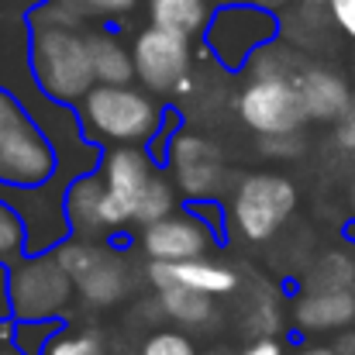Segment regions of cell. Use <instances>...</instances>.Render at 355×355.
Instances as JSON below:
<instances>
[{
	"mask_svg": "<svg viewBox=\"0 0 355 355\" xmlns=\"http://www.w3.org/2000/svg\"><path fill=\"white\" fill-rule=\"evenodd\" d=\"M352 204H355V180H352Z\"/></svg>",
	"mask_w": 355,
	"mask_h": 355,
	"instance_id": "ab89813d",
	"label": "cell"
},
{
	"mask_svg": "<svg viewBox=\"0 0 355 355\" xmlns=\"http://www.w3.org/2000/svg\"><path fill=\"white\" fill-rule=\"evenodd\" d=\"M235 3H259V0H235Z\"/></svg>",
	"mask_w": 355,
	"mask_h": 355,
	"instance_id": "f35d334b",
	"label": "cell"
},
{
	"mask_svg": "<svg viewBox=\"0 0 355 355\" xmlns=\"http://www.w3.org/2000/svg\"><path fill=\"white\" fill-rule=\"evenodd\" d=\"M345 355H355V324H352V335L345 338Z\"/></svg>",
	"mask_w": 355,
	"mask_h": 355,
	"instance_id": "8d00e7d4",
	"label": "cell"
},
{
	"mask_svg": "<svg viewBox=\"0 0 355 355\" xmlns=\"http://www.w3.org/2000/svg\"><path fill=\"white\" fill-rule=\"evenodd\" d=\"M148 283L155 290H166V286H183V290H193V293H204V297H228L238 290V272L225 262H214V259H193V262H176V266H159V262H148Z\"/></svg>",
	"mask_w": 355,
	"mask_h": 355,
	"instance_id": "5bb4252c",
	"label": "cell"
},
{
	"mask_svg": "<svg viewBox=\"0 0 355 355\" xmlns=\"http://www.w3.org/2000/svg\"><path fill=\"white\" fill-rule=\"evenodd\" d=\"M262 155H272V159H293L304 152V141L300 135H283V138H262Z\"/></svg>",
	"mask_w": 355,
	"mask_h": 355,
	"instance_id": "f546056e",
	"label": "cell"
},
{
	"mask_svg": "<svg viewBox=\"0 0 355 355\" xmlns=\"http://www.w3.org/2000/svg\"><path fill=\"white\" fill-rule=\"evenodd\" d=\"M80 131L90 145H145L162 124V107L138 87H94L80 101Z\"/></svg>",
	"mask_w": 355,
	"mask_h": 355,
	"instance_id": "7a4b0ae2",
	"label": "cell"
},
{
	"mask_svg": "<svg viewBox=\"0 0 355 355\" xmlns=\"http://www.w3.org/2000/svg\"><path fill=\"white\" fill-rule=\"evenodd\" d=\"M355 259L349 252H324L307 272V290H352Z\"/></svg>",
	"mask_w": 355,
	"mask_h": 355,
	"instance_id": "44dd1931",
	"label": "cell"
},
{
	"mask_svg": "<svg viewBox=\"0 0 355 355\" xmlns=\"http://www.w3.org/2000/svg\"><path fill=\"white\" fill-rule=\"evenodd\" d=\"M62 321H14L10 328V349L17 355H45L49 342L59 335Z\"/></svg>",
	"mask_w": 355,
	"mask_h": 355,
	"instance_id": "603a6c76",
	"label": "cell"
},
{
	"mask_svg": "<svg viewBox=\"0 0 355 355\" xmlns=\"http://www.w3.org/2000/svg\"><path fill=\"white\" fill-rule=\"evenodd\" d=\"M131 66H135V80L145 87V94H187L193 49H190V42H183L169 31L141 28L131 42Z\"/></svg>",
	"mask_w": 355,
	"mask_h": 355,
	"instance_id": "9c48e42d",
	"label": "cell"
},
{
	"mask_svg": "<svg viewBox=\"0 0 355 355\" xmlns=\"http://www.w3.org/2000/svg\"><path fill=\"white\" fill-rule=\"evenodd\" d=\"M324 7H328V17L335 21V28L355 42V0H328Z\"/></svg>",
	"mask_w": 355,
	"mask_h": 355,
	"instance_id": "4dcf8cb0",
	"label": "cell"
},
{
	"mask_svg": "<svg viewBox=\"0 0 355 355\" xmlns=\"http://www.w3.org/2000/svg\"><path fill=\"white\" fill-rule=\"evenodd\" d=\"M300 335H335L355 324V290H304L293 304Z\"/></svg>",
	"mask_w": 355,
	"mask_h": 355,
	"instance_id": "9a60e30c",
	"label": "cell"
},
{
	"mask_svg": "<svg viewBox=\"0 0 355 355\" xmlns=\"http://www.w3.org/2000/svg\"><path fill=\"white\" fill-rule=\"evenodd\" d=\"M297 355H342V352L331 349V345H307V349H300Z\"/></svg>",
	"mask_w": 355,
	"mask_h": 355,
	"instance_id": "e575fe53",
	"label": "cell"
},
{
	"mask_svg": "<svg viewBox=\"0 0 355 355\" xmlns=\"http://www.w3.org/2000/svg\"><path fill=\"white\" fill-rule=\"evenodd\" d=\"M28 73L31 87L59 107L80 104L94 83L90 38L73 28H28Z\"/></svg>",
	"mask_w": 355,
	"mask_h": 355,
	"instance_id": "6da1fadb",
	"label": "cell"
},
{
	"mask_svg": "<svg viewBox=\"0 0 355 355\" xmlns=\"http://www.w3.org/2000/svg\"><path fill=\"white\" fill-rule=\"evenodd\" d=\"M279 3H300V7H321L328 0H279Z\"/></svg>",
	"mask_w": 355,
	"mask_h": 355,
	"instance_id": "d590c367",
	"label": "cell"
},
{
	"mask_svg": "<svg viewBox=\"0 0 355 355\" xmlns=\"http://www.w3.org/2000/svg\"><path fill=\"white\" fill-rule=\"evenodd\" d=\"M7 269H10V266H0V328H3L7 321H14V318H10V293H7Z\"/></svg>",
	"mask_w": 355,
	"mask_h": 355,
	"instance_id": "836d02e7",
	"label": "cell"
},
{
	"mask_svg": "<svg viewBox=\"0 0 355 355\" xmlns=\"http://www.w3.org/2000/svg\"><path fill=\"white\" fill-rule=\"evenodd\" d=\"M155 304L159 311L183 324V328H207L214 321V300L204 297V293H193V290H183V286H166V290H155Z\"/></svg>",
	"mask_w": 355,
	"mask_h": 355,
	"instance_id": "d6986e66",
	"label": "cell"
},
{
	"mask_svg": "<svg viewBox=\"0 0 355 355\" xmlns=\"http://www.w3.org/2000/svg\"><path fill=\"white\" fill-rule=\"evenodd\" d=\"M24 255V225L7 204H0V266H14Z\"/></svg>",
	"mask_w": 355,
	"mask_h": 355,
	"instance_id": "484cf974",
	"label": "cell"
},
{
	"mask_svg": "<svg viewBox=\"0 0 355 355\" xmlns=\"http://www.w3.org/2000/svg\"><path fill=\"white\" fill-rule=\"evenodd\" d=\"M52 259L73 279V290L87 307L104 311V307H114L128 297L131 272H128V262L114 248H104L90 238L69 235L62 245L52 248Z\"/></svg>",
	"mask_w": 355,
	"mask_h": 355,
	"instance_id": "277c9868",
	"label": "cell"
},
{
	"mask_svg": "<svg viewBox=\"0 0 355 355\" xmlns=\"http://www.w3.org/2000/svg\"><path fill=\"white\" fill-rule=\"evenodd\" d=\"M352 80H355V59H352Z\"/></svg>",
	"mask_w": 355,
	"mask_h": 355,
	"instance_id": "60d3db41",
	"label": "cell"
},
{
	"mask_svg": "<svg viewBox=\"0 0 355 355\" xmlns=\"http://www.w3.org/2000/svg\"><path fill=\"white\" fill-rule=\"evenodd\" d=\"M101 204H104V183L97 173H87L66 187V221L69 235L94 238L101 235Z\"/></svg>",
	"mask_w": 355,
	"mask_h": 355,
	"instance_id": "e0dca14e",
	"label": "cell"
},
{
	"mask_svg": "<svg viewBox=\"0 0 355 355\" xmlns=\"http://www.w3.org/2000/svg\"><path fill=\"white\" fill-rule=\"evenodd\" d=\"M169 214H176V187H173V180H166L162 173H155V176L148 180L141 200H138L135 225L148 228V225H155V221H162V218H169Z\"/></svg>",
	"mask_w": 355,
	"mask_h": 355,
	"instance_id": "7402d4cb",
	"label": "cell"
},
{
	"mask_svg": "<svg viewBox=\"0 0 355 355\" xmlns=\"http://www.w3.org/2000/svg\"><path fill=\"white\" fill-rule=\"evenodd\" d=\"M141 252L148 255V262L159 266H176V262H193V259H207L214 235L187 211H176L148 228H141L138 238Z\"/></svg>",
	"mask_w": 355,
	"mask_h": 355,
	"instance_id": "7c38bea8",
	"label": "cell"
},
{
	"mask_svg": "<svg viewBox=\"0 0 355 355\" xmlns=\"http://www.w3.org/2000/svg\"><path fill=\"white\" fill-rule=\"evenodd\" d=\"M0 355H17V352H14L10 345H0Z\"/></svg>",
	"mask_w": 355,
	"mask_h": 355,
	"instance_id": "74e56055",
	"label": "cell"
},
{
	"mask_svg": "<svg viewBox=\"0 0 355 355\" xmlns=\"http://www.w3.org/2000/svg\"><path fill=\"white\" fill-rule=\"evenodd\" d=\"M335 145L342 152L355 155V97H352V104H349V111L335 121Z\"/></svg>",
	"mask_w": 355,
	"mask_h": 355,
	"instance_id": "1f68e13d",
	"label": "cell"
},
{
	"mask_svg": "<svg viewBox=\"0 0 355 355\" xmlns=\"http://www.w3.org/2000/svg\"><path fill=\"white\" fill-rule=\"evenodd\" d=\"M307 62H304V55L293 49V45H286V42H269L266 49H259L252 59H248V76L252 80H293L300 69H304Z\"/></svg>",
	"mask_w": 355,
	"mask_h": 355,
	"instance_id": "ffe728a7",
	"label": "cell"
},
{
	"mask_svg": "<svg viewBox=\"0 0 355 355\" xmlns=\"http://www.w3.org/2000/svg\"><path fill=\"white\" fill-rule=\"evenodd\" d=\"M300 190L283 173H248L232 197V228L245 241H269L297 211Z\"/></svg>",
	"mask_w": 355,
	"mask_h": 355,
	"instance_id": "8992f818",
	"label": "cell"
},
{
	"mask_svg": "<svg viewBox=\"0 0 355 355\" xmlns=\"http://www.w3.org/2000/svg\"><path fill=\"white\" fill-rule=\"evenodd\" d=\"M141 355H197V345L187 331H173V328H159L145 338Z\"/></svg>",
	"mask_w": 355,
	"mask_h": 355,
	"instance_id": "83f0119b",
	"label": "cell"
},
{
	"mask_svg": "<svg viewBox=\"0 0 355 355\" xmlns=\"http://www.w3.org/2000/svg\"><path fill=\"white\" fill-rule=\"evenodd\" d=\"M283 314L286 311H283L276 293H259L255 307L248 311V331L255 338H276L279 328H283Z\"/></svg>",
	"mask_w": 355,
	"mask_h": 355,
	"instance_id": "d4e9b609",
	"label": "cell"
},
{
	"mask_svg": "<svg viewBox=\"0 0 355 355\" xmlns=\"http://www.w3.org/2000/svg\"><path fill=\"white\" fill-rule=\"evenodd\" d=\"M293 94L300 101V111L307 121H321V124H335L349 111L352 104V87L342 73L328 69V66H304L293 80Z\"/></svg>",
	"mask_w": 355,
	"mask_h": 355,
	"instance_id": "4fadbf2b",
	"label": "cell"
},
{
	"mask_svg": "<svg viewBox=\"0 0 355 355\" xmlns=\"http://www.w3.org/2000/svg\"><path fill=\"white\" fill-rule=\"evenodd\" d=\"M97 176L104 183V204H101V235L121 232L135 221L138 200L155 176L152 155L141 145H118L101 155Z\"/></svg>",
	"mask_w": 355,
	"mask_h": 355,
	"instance_id": "ba28073f",
	"label": "cell"
},
{
	"mask_svg": "<svg viewBox=\"0 0 355 355\" xmlns=\"http://www.w3.org/2000/svg\"><path fill=\"white\" fill-rule=\"evenodd\" d=\"M241 355H286V349H283L279 338H252L241 349Z\"/></svg>",
	"mask_w": 355,
	"mask_h": 355,
	"instance_id": "d6a6232c",
	"label": "cell"
},
{
	"mask_svg": "<svg viewBox=\"0 0 355 355\" xmlns=\"http://www.w3.org/2000/svg\"><path fill=\"white\" fill-rule=\"evenodd\" d=\"M59 159L28 104L0 87V187L28 190L55 176Z\"/></svg>",
	"mask_w": 355,
	"mask_h": 355,
	"instance_id": "3957f363",
	"label": "cell"
},
{
	"mask_svg": "<svg viewBox=\"0 0 355 355\" xmlns=\"http://www.w3.org/2000/svg\"><path fill=\"white\" fill-rule=\"evenodd\" d=\"M73 7V14L87 24L90 17H104V21H121L128 14H135L138 0H62Z\"/></svg>",
	"mask_w": 355,
	"mask_h": 355,
	"instance_id": "4316f807",
	"label": "cell"
},
{
	"mask_svg": "<svg viewBox=\"0 0 355 355\" xmlns=\"http://www.w3.org/2000/svg\"><path fill=\"white\" fill-rule=\"evenodd\" d=\"M235 111L241 124L259 138L300 135V128L307 124L290 80H248L235 97Z\"/></svg>",
	"mask_w": 355,
	"mask_h": 355,
	"instance_id": "30bf717a",
	"label": "cell"
},
{
	"mask_svg": "<svg viewBox=\"0 0 355 355\" xmlns=\"http://www.w3.org/2000/svg\"><path fill=\"white\" fill-rule=\"evenodd\" d=\"M7 293L14 321H62L76 297L73 279L59 269L52 252L17 259L7 269Z\"/></svg>",
	"mask_w": 355,
	"mask_h": 355,
	"instance_id": "5b68a950",
	"label": "cell"
},
{
	"mask_svg": "<svg viewBox=\"0 0 355 355\" xmlns=\"http://www.w3.org/2000/svg\"><path fill=\"white\" fill-rule=\"evenodd\" d=\"M145 10H148V28L169 31L183 42L204 35L214 14L211 0H145Z\"/></svg>",
	"mask_w": 355,
	"mask_h": 355,
	"instance_id": "2e32d148",
	"label": "cell"
},
{
	"mask_svg": "<svg viewBox=\"0 0 355 355\" xmlns=\"http://www.w3.org/2000/svg\"><path fill=\"white\" fill-rule=\"evenodd\" d=\"M211 355H228V352H211Z\"/></svg>",
	"mask_w": 355,
	"mask_h": 355,
	"instance_id": "b9f144b4",
	"label": "cell"
},
{
	"mask_svg": "<svg viewBox=\"0 0 355 355\" xmlns=\"http://www.w3.org/2000/svg\"><path fill=\"white\" fill-rule=\"evenodd\" d=\"M204 38L225 69H245L259 49L279 38V17L259 3H228L211 14Z\"/></svg>",
	"mask_w": 355,
	"mask_h": 355,
	"instance_id": "52a82bcc",
	"label": "cell"
},
{
	"mask_svg": "<svg viewBox=\"0 0 355 355\" xmlns=\"http://www.w3.org/2000/svg\"><path fill=\"white\" fill-rule=\"evenodd\" d=\"M166 162L173 173V187L180 193H187L190 200H211L225 183L221 148L204 135L176 131L169 148H166Z\"/></svg>",
	"mask_w": 355,
	"mask_h": 355,
	"instance_id": "8fae6325",
	"label": "cell"
},
{
	"mask_svg": "<svg viewBox=\"0 0 355 355\" xmlns=\"http://www.w3.org/2000/svg\"><path fill=\"white\" fill-rule=\"evenodd\" d=\"M187 214H193L211 235H214V232L221 235V228H225V211L218 207V200H193V204L187 207Z\"/></svg>",
	"mask_w": 355,
	"mask_h": 355,
	"instance_id": "f1b7e54d",
	"label": "cell"
},
{
	"mask_svg": "<svg viewBox=\"0 0 355 355\" xmlns=\"http://www.w3.org/2000/svg\"><path fill=\"white\" fill-rule=\"evenodd\" d=\"M90 38V62H94V83L97 87H131L135 66L131 49L114 31H94Z\"/></svg>",
	"mask_w": 355,
	"mask_h": 355,
	"instance_id": "ac0fdd59",
	"label": "cell"
},
{
	"mask_svg": "<svg viewBox=\"0 0 355 355\" xmlns=\"http://www.w3.org/2000/svg\"><path fill=\"white\" fill-rule=\"evenodd\" d=\"M45 355H104V338L90 328H59Z\"/></svg>",
	"mask_w": 355,
	"mask_h": 355,
	"instance_id": "cb8c5ba5",
	"label": "cell"
}]
</instances>
